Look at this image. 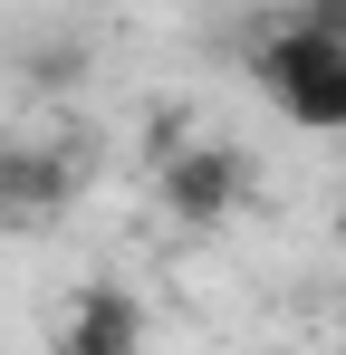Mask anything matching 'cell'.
Segmentation results:
<instances>
[{
    "label": "cell",
    "mask_w": 346,
    "mask_h": 355,
    "mask_svg": "<svg viewBox=\"0 0 346 355\" xmlns=\"http://www.w3.org/2000/svg\"><path fill=\"white\" fill-rule=\"evenodd\" d=\"M250 77L298 135H346V0H308L250 39Z\"/></svg>",
    "instance_id": "obj_1"
},
{
    "label": "cell",
    "mask_w": 346,
    "mask_h": 355,
    "mask_svg": "<svg viewBox=\"0 0 346 355\" xmlns=\"http://www.w3.org/2000/svg\"><path fill=\"white\" fill-rule=\"evenodd\" d=\"M154 192H164V211L183 221V231H222L231 211L250 202V154L222 144V135H202V144H164Z\"/></svg>",
    "instance_id": "obj_2"
},
{
    "label": "cell",
    "mask_w": 346,
    "mask_h": 355,
    "mask_svg": "<svg viewBox=\"0 0 346 355\" xmlns=\"http://www.w3.org/2000/svg\"><path fill=\"white\" fill-rule=\"evenodd\" d=\"M337 240H346V202H337Z\"/></svg>",
    "instance_id": "obj_6"
},
{
    "label": "cell",
    "mask_w": 346,
    "mask_h": 355,
    "mask_svg": "<svg viewBox=\"0 0 346 355\" xmlns=\"http://www.w3.org/2000/svg\"><path fill=\"white\" fill-rule=\"evenodd\" d=\"M0 202H10V211H49V202H58V164H39V154H0Z\"/></svg>",
    "instance_id": "obj_4"
},
{
    "label": "cell",
    "mask_w": 346,
    "mask_h": 355,
    "mask_svg": "<svg viewBox=\"0 0 346 355\" xmlns=\"http://www.w3.org/2000/svg\"><path fill=\"white\" fill-rule=\"evenodd\" d=\"M29 77H39V87H67V77H87V49H77V39H58V49H29Z\"/></svg>",
    "instance_id": "obj_5"
},
{
    "label": "cell",
    "mask_w": 346,
    "mask_h": 355,
    "mask_svg": "<svg viewBox=\"0 0 346 355\" xmlns=\"http://www.w3.org/2000/svg\"><path fill=\"white\" fill-rule=\"evenodd\" d=\"M154 346V317H145V297L115 288V279H87V288L67 297V327H58V355H145Z\"/></svg>",
    "instance_id": "obj_3"
}]
</instances>
